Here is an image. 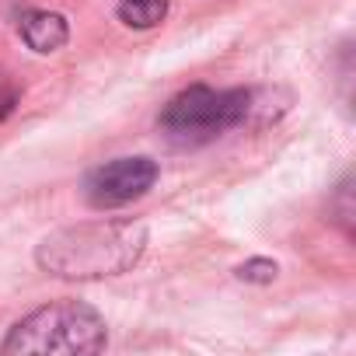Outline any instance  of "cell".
Segmentation results:
<instances>
[{"instance_id":"cell-1","label":"cell","mask_w":356,"mask_h":356,"mask_svg":"<svg viewBox=\"0 0 356 356\" xmlns=\"http://www.w3.org/2000/svg\"><path fill=\"white\" fill-rule=\"evenodd\" d=\"M147 252L140 220H95L49 234L35 248L39 269L60 280H108L129 273Z\"/></svg>"},{"instance_id":"cell-2","label":"cell","mask_w":356,"mask_h":356,"mask_svg":"<svg viewBox=\"0 0 356 356\" xmlns=\"http://www.w3.org/2000/svg\"><path fill=\"white\" fill-rule=\"evenodd\" d=\"M108 342L105 318L84 304V300H53L46 307H35L22 321L11 325V332L0 342V353H63V356H91L102 353Z\"/></svg>"},{"instance_id":"cell-3","label":"cell","mask_w":356,"mask_h":356,"mask_svg":"<svg viewBox=\"0 0 356 356\" xmlns=\"http://www.w3.org/2000/svg\"><path fill=\"white\" fill-rule=\"evenodd\" d=\"M255 108V95L248 88H210V84H193L178 91L164 108H161V129L168 140L182 147H200L227 129L241 126Z\"/></svg>"},{"instance_id":"cell-4","label":"cell","mask_w":356,"mask_h":356,"mask_svg":"<svg viewBox=\"0 0 356 356\" xmlns=\"http://www.w3.org/2000/svg\"><path fill=\"white\" fill-rule=\"evenodd\" d=\"M157 175H161L157 161L143 157V154L105 161L84 178V200L95 210H119V207L147 196L157 182Z\"/></svg>"},{"instance_id":"cell-5","label":"cell","mask_w":356,"mask_h":356,"mask_svg":"<svg viewBox=\"0 0 356 356\" xmlns=\"http://www.w3.org/2000/svg\"><path fill=\"white\" fill-rule=\"evenodd\" d=\"M18 32H22L25 46H29L32 53H39V56H49V53L63 49L67 39H70L67 18L56 15V11H39V8L22 11V18H18Z\"/></svg>"},{"instance_id":"cell-6","label":"cell","mask_w":356,"mask_h":356,"mask_svg":"<svg viewBox=\"0 0 356 356\" xmlns=\"http://www.w3.org/2000/svg\"><path fill=\"white\" fill-rule=\"evenodd\" d=\"M115 15L126 29L147 32V29H157L168 18V0H119Z\"/></svg>"},{"instance_id":"cell-7","label":"cell","mask_w":356,"mask_h":356,"mask_svg":"<svg viewBox=\"0 0 356 356\" xmlns=\"http://www.w3.org/2000/svg\"><path fill=\"white\" fill-rule=\"evenodd\" d=\"M332 213H335V224H339L346 234H353V217H356V210H353V178H349V175L342 178L339 189H335Z\"/></svg>"},{"instance_id":"cell-8","label":"cell","mask_w":356,"mask_h":356,"mask_svg":"<svg viewBox=\"0 0 356 356\" xmlns=\"http://www.w3.org/2000/svg\"><path fill=\"white\" fill-rule=\"evenodd\" d=\"M276 273H280V266H276L273 259H248V262H241V266L234 269V276H238L241 283H273Z\"/></svg>"}]
</instances>
